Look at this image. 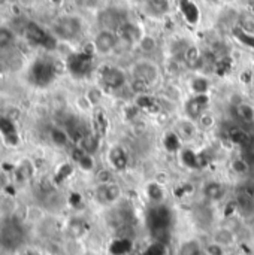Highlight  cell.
<instances>
[{
	"mask_svg": "<svg viewBox=\"0 0 254 255\" xmlns=\"http://www.w3.org/2000/svg\"><path fill=\"white\" fill-rule=\"evenodd\" d=\"M171 209L165 205H156L150 214H148V227L151 230V235L154 236L156 242L165 244L171 239Z\"/></svg>",
	"mask_w": 254,
	"mask_h": 255,
	"instance_id": "obj_1",
	"label": "cell"
},
{
	"mask_svg": "<svg viewBox=\"0 0 254 255\" xmlns=\"http://www.w3.org/2000/svg\"><path fill=\"white\" fill-rule=\"evenodd\" d=\"M84 24L82 19L76 15H61L58 16L52 25H51V33L57 40H64V42H72L78 39L82 33Z\"/></svg>",
	"mask_w": 254,
	"mask_h": 255,
	"instance_id": "obj_2",
	"label": "cell"
},
{
	"mask_svg": "<svg viewBox=\"0 0 254 255\" xmlns=\"http://www.w3.org/2000/svg\"><path fill=\"white\" fill-rule=\"evenodd\" d=\"M25 239V232L19 221L6 220L0 227V245L7 251L18 250Z\"/></svg>",
	"mask_w": 254,
	"mask_h": 255,
	"instance_id": "obj_3",
	"label": "cell"
},
{
	"mask_svg": "<svg viewBox=\"0 0 254 255\" xmlns=\"http://www.w3.org/2000/svg\"><path fill=\"white\" fill-rule=\"evenodd\" d=\"M132 79L141 81L151 88L160 81V69L154 61L148 58L138 60L132 66Z\"/></svg>",
	"mask_w": 254,
	"mask_h": 255,
	"instance_id": "obj_4",
	"label": "cell"
},
{
	"mask_svg": "<svg viewBox=\"0 0 254 255\" xmlns=\"http://www.w3.org/2000/svg\"><path fill=\"white\" fill-rule=\"evenodd\" d=\"M30 82H33L37 87H46L51 84L55 78V66L52 61L46 58H37L28 70Z\"/></svg>",
	"mask_w": 254,
	"mask_h": 255,
	"instance_id": "obj_5",
	"label": "cell"
},
{
	"mask_svg": "<svg viewBox=\"0 0 254 255\" xmlns=\"http://www.w3.org/2000/svg\"><path fill=\"white\" fill-rule=\"evenodd\" d=\"M24 36L30 45L40 46V48H54L57 43V39L51 31H46L42 25H39L34 21H28L24 27Z\"/></svg>",
	"mask_w": 254,
	"mask_h": 255,
	"instance_id": "obj_6",
	"label": "cell"
},
{
	"mask_svg": "<svg viewBox=\"0 0 254 255\" xmlns=\"http://www.w3.org/2000/svg\"><path fill=\"white\" fill-rule=\"evenodd\" d=\"M126 15L118 7H105L97 13V22L100 30H111L118 31V28L126 22Z\"/></svg>",
	"mask_w": 254,
	"mask_h": 255,
	"instance_id": "obj_7",
	"label": "cell"
},
{
	"mask_svg": "<svg viewBox=\"0 0 254 255\" xmlns=\"http://www.w3.org/2000/svg\"><path fill=\"white\" fill-rule=\"evenodd\" d=\"M120 37L117 31L111 30H100L93 39V49L97 55H109L118 46Z\"/></svg>",
	"mask_w": 254,
	"mask_h": 255,
	"instance_id": "obj_8",
	"label": "cell"
},
{
	"mask_svg": "<svg viewBox=\"0 0 254 255\" xmlns=\"http://www.w3.org/2000/svg\"><path fill=\"white\" fill-rule=\"evenodd\" d=\"M100 81L108 90H121L127 82V75L117 66H106L100 72Z\"/></svg>",
	"mask_w": 254,
	"mask_h": 255,
	"instance_id": "obj_9",
	"label": "cell"
},
{
	"mask_svg": "<svg viewBox=\"0 0 254 255\" xmlns=\"http://www.w3.org/2000/svg\"><path fill=\"white\" fill-rule=\"evenodd\" d=\"M121 194H123L121 187L114 181L106 182V184H97V187L94 190L96 200L103 206H111V205L117 203L120 200Z\"/></svg>",
	"mask_w": 254,
	"mask_h": 255,
	"instance_id": "obj_10",
	"label": "cell"
},
{
	"mask_svg": "<svg viewBox=\"0 0 254 255\" xmlns=\"http://www.w3.org/2000/svg\"><path fill=\"white\" fill-rule=\"evenodd\" d=\"M208 103H210L208 94H193L184 103V115L193 121H198L207 112Z\"/></svg>",
	"mask_w": 254,
	"mask_h": 255,
	"instance_id": "obj_11",
	"label": "cell"
},
{
	"mask_svg": "<svg viewBox=\"0 0 254 255\" xmlns=\"http://www.w3.org/2000/svg\"><path fill=\"white\" fill-rule=\"evenodd\" d=\"M175 133L177 136L180 137L181 142H193L196 137H198V133H199V126L196 121L184 117V118H180L175 124Z\"/></svg>",
	"mask_w": 254,
	"mask_h": 255,
	"instance_id": "obj_12",
	"label": "cell"
},
{
	"mask_svg": "<svg viewBox=\"0 0 254 255\" xmlns=\"http://www.w3.org/2000/svg\"><path fill=\"white\" fill-rule=\"evenodd\" d=\"M120 40L126 42L127 45L133 46V45H138L139 40L142 39L144 36V31L142 28L136 24V22H132V21H126L117 31Z\"/></svg>",
	"mask_w": 254,
	"mask_h": 255,
	"instance_id": "obj_13",
	"label": "cell"
},
{
	"mask_svg": "<svg viewBox=\"0 0 254 255\" xmlns=\"http://www.w3.org/2000/svg\"><path fill=\"white\" fill-rule=\"evenodd\" d=\"M69 70L76 75V76H82L88 72L90 66H91V57L85 52H79V54H73L70 55L69 61H67Z\"/></svg>",
	"mask_w": 254,
	"mask_h": 255,
	"instance_id": "obj_14",
	"label": "cell"
},
{
	"mask_svg": "<svg viewBox=\"0 0 254 255\" xmlns=\"http://www.w3.org/2000/svg\"><path fill=\"white\" fill-rule=\"evenodd\" d=\"M108 163L114 170H124L129 164V154L121 145H114L108 152Z\"/></svg>",
	"mask_w": 254,
	"mask_h": 255,
	"instance_id": "obj_15",
	"label": "cell"
},
{
	"mask_svg": "<svg viewBox=\"0 0 254 255\" xmlns=\"http://www.w3.org/2000/svg\"><path fill=\"white\" fill-rule=\"evenodd\" d=\"M144 9H145V12L150 16L162 18V16L169 13V10H171V0H145Z\"/></svg>",
	"mask_w": 254,
	"mask_h": 255,
	"instance_id": "obj_16",
	"label": "cell"
},
{
	"mask_svg": "<svg viewBox=\"0 0 254 255\" xmlns=\"http://www.w3.org/2000/svg\"><path fill=\"white\" fill-rule=\"evenodd\" d=\"M202 193H204L205 199H208L210 202H220L226 196V188L222 182L210 181L204 185Z\"/></svg>",
	"mask_w": 254,
	"mask_h": 255,
	"instance_id": "obj_17",
	"label": "cell"
},
{
	"mask_svg": "<svg viewBox=\"0 0 254 255\" xmlns=\"http://www.w3.org/2000/svg\"><path fill=\"white\" fill-rule=\"evenodd\" d=\"M181 58H183V63L187 67H192V69L199 67L202 64V61H204V57H202L201 51L196 46H193V45H189L187 46V49L184 51V54H183Z\"/></svg>",
	"mask_w": 254,
	"mask_h": 255,
	"instance_id": "obj_18",
	"label": "cell"
},
{
	"mask_svg": "<svg viewBox=\"0 0 254 255\" xmlns=\"http://www.w3.org/2000/svg\"><path fill=\"white\" fill-rule=\"evenodd\" d=\"M213 242H216V244H219V245L228 248V247H232V245L237 242V236H235V233H234L232 230H229V229H219V230H216L214 235H213Z\"/></svg>",
	"mask_w": 254,
	"mask_h": 255,
	"instance_id": "obj_19",
	"label": "cell"
},
{
	"mask_svg": "<svg viewBox=\"0 0 254 255\" xmlns=\"http://www.w3.org/2000/svg\"><path fill=\"white\" fill-rule=\"evenodd\" d=\"M235 115L244 124H254V106L250 103H238L235 106Z\"/></svg>",
	"mask_w": 254,
	"mask_h": 255,
	"instance_id": "obj_20",
	"label": "cell"
},
{
	"mask_svg": "<svg viewBox=\"0 0 254 255\" xmlns=\"http://www.w3.org/2000/svg\"><path fill=\"white\" fill-rule=\"evenodd\" d=\"M16 40L15 31L7 25H0V51H7Z\"/></svg>",
	"mask_w": 254,
	"mask_h": 255,
	"instance_id": "obj_21",
	"label": "cell"
},
{
	"mask_svg": "<svg viewBox=\"0 0 254 255\" xmlns=\"http://www.w3.org/2000/svg\"><path fill=\"white\" fill-rule=\"evenodd\" d=\"M49 139L51 142L58 146V148H64L67 146L69 140H70V134L67 133V130L64 128H60V127H52L51 131H49Z\"/></svg>",
	"mask_w": 254,
	"mask_h": 255,
	"instance_id": "obj_22",
	"label": "cell"
},
{
	"mask_svg": "<svg viewBox=\"0 0 254 255\" xmlns=\"http://www.w3.org/2000/svg\"><path fill=\"white\" fill-rule=\"evenodd\" d=\"M79 148H81L84 152L93 155V154L99 149V137H97L96 134H93V133L84 134V136L81 137V140H79Z\"/></svg>",
	"mask_w": 254,
	"mask_h": 255,
	"instance_id": "obj_23",
	"label": "cell"
},
{
	"mask_svg": "<svg viewBox=\"0 0 254 255\" xmlns=\"http://www.w3.org/2000/svg\"><path fill=\"white\" fill-rule=\"evenodd\" d=\"M145 193H147V197L156 205H160L165 199V190L157 182H150L145 188Z\"/></svg>",
	"mask_w": 254,
	"mask_h": 255,
	"instance_id": "obj_24",
	"label": "cell"
},
{
	"mask_svg": "<svg viewBox=\"0 0 254 255\" xmlns=\"http://www.w3.org/2000/svg\"><path fill=\"white\" fill-rule=\"evenodd\" d=\"M228 137H229V140H231L232 143L243 146V145L247 143V140L252 137V134H250L249 131H246L244 128H241V127H232V128L228 131Z\"/></svg>",
	"mask_w": 254,
	"mask_h": 255,
	"instance_id": "obj_25",
	"label": "cell"
},
{
	"mask_svg": "<svg viewBox=\"0 0 254 255\" xmlns=\"http://www.w3.org/2000/svg\"><path fill=\"white\" fill-rule=\"evenodd\" d=\"M76 154H75V161H76V164L82 169V170H91V169H94V160H93V155H90V154H87V152H84L79 146L76 148V151H75Z\"/></svg>",
	"mask_w": 254,
	"mask_h": 255,
	"instance_id": "obj_26",
	"label": "cell"
},
{
	"mask_svg": "<svg viewBox=\"0 0 254 255\" xmlns=\"http://www.w3.org/2000/svg\"><path fill=\"white\" fill-rule=\"evenodd\" d=\"M237 208L243 214L250 215V214L254 212V200L252 197H249L247 194H244L243 191H240L238 196H237Z\"/></svg>",
	"mask_w": 254,
	"mask_h": 255,
	"instance_id": "obj_27",
	"label": "cell"
},
{
	"mask_svg": "<svg viewBox=\"0 0 254 255\" xmlns=\"http://www.w3.org/2000/svg\"><path fill=\"white\" fill-rule=\"evenodd\" d=\"M190 88L193 94H208L210 81L205 76H195L190 82Z\"/></svg>",
	"mask_w": 254,
	"mask_h": 255,
	"instance_id": "obj_28",
	"label": "cell"
},
{
	"mask_svg": "<svg viewBox=\"0 0 254 255\" xmlns=\"http://www.w3.org/2000/svg\"><path fill=\"white\" fill-rule=\"evenodd\" d=\"M204 248L198 241H187L181 245L180 248V255H202Z\"/></svg>",
	"mask_w": 254,
	"mask_h": 255,
	"instance_id": "obj_29",
	"label": "cell"
},
{
	"mask_svg": "<svg viewBox=\"0 0 254 255\" xmlns=\"http://www.w3.org/2000/svg\"><path fill=\"white\" fill-rule=\"evenodd\" d=\"M231 169L237 173V175H240V176H243V175H247L249 172H250V169H252V164L241 155V157H238V158H235L232 163H231Z\"/></svg>",
	"mask_w": 254,
	"mask_h": 255,
	"instance_id": "obj_30",
	"label": "cell"
},
{
	"mask_svg": "<svg viewBox=\"0 0 254 255\" xmlns=\"http://www.w3.org/2000/svg\"><path fill=\"white\" fill-rule=\"evenodd\" d=\"M181 160H183V164L187 166V167H199V166H202L201 155L195 154L190 149H186V151L181 152Z\"/></svg>",
	"mask_w": 254,
	"mask_h": 255,
	"instance_id": "obj_31",
	"label": "cell"
},
{
	"mask_svg": "<svg viewBox=\"0 0 254 255\" xmlns=\"http://www.w3.org/2000/svg\"><path fill=\"white\" fill-rule=\"evenodd\" d=\"M138 45H139V48H141L145 54H151V52H154L156 48H157V40H156L153 36H150V34H144Z\"/></svg>",
	"mask_w": 254,
	"mask_h": 255,
	"instance_id": "obj_32",
	"label": "cell"
},
{
	"mask_svg": "<svg viewBox=\"0 0 254 255\" xmlns=\"http://www.w3.org/2000/svg\"><path fill=\"white\" fill-rule=\"evenodd\" d=\"M243 149V157L250 163V164H254V134H252V137L247 140L246 145L241 146Z\"/></svg>",
	"mask_w": 254,
	"mask_h": 255,
	"instance_id": "obj_33",
	"label": "cell"
},
{
	"mask_svg": "<svg viewBox=\"0 0 254 255\" xmlns=\"http://www.w3.org/2000/svg\"><path fill=\"white\" fill-rule=\"evenodd\" d=\"M198 126H199V128H202V130H210V128H213L214 127V124H216V120H214V117L211 115V114H208V112H205L198 121Z\"/></svg>",
	"mask_w": 254,
	"mask_h": 255,
	"instance_id": "obj_34",
	"label": "cell"
},
{
	"mask_svg": "<svg viewBox=\"0 0 254 255\" xmlns=\"http://www.w3.org/2000/svg\"><path fill=\"white\" fill-rule=\"evenodd\" d=\"M204 254L205 255H226V248L216 244V242H211L208 245H205L204 248Z\"/></svg>",
	"mask_w": 254,
	"mask_h": 255,
	"instance_id": "obj_35",
	"label": "cell"
},
{
	"mask_svg": "<svg viewBox=\"0 0 254 255\" xmlns=\"http://www.w3.org/2000/svg\"><path fill=\"white\" fill-rule=\"evenodd\" d=\"M165 244H160V242H154L144 255H163L165 254Z\"/></svg>",
	"mask_w": 254,
	"mask_h": 255,
	"instance_id": "obj_36",
	"label": "cell"
},
{
	"mask_svg": "<svg viewBox=\"0 0 254 255\" xmlns=\"http://www.w3.org/2000/svg\"><path fill=\"white\" fill-rule=\"evenodd\" d=\"M241 27H243V31L247 33V34H254V21L252 18H243L241 21Z\"/></svg>",
	"mask_w": 254,
	"mask_h": 255,
	"instance_id": "obj_37",
	"label": "cell"
},
{
	"mask_svg": "<svg viewBox=\"0 0 254 255\" xmlns=\"http://www.w3.org/2000/svg\"><path fill=\"white\" fill-rule=\"evenodd\" d=\"M78 1L82 7H87V9H94L99 4V0H78Z\"/></svg>",
	"mask_w": 254,
	"mask_h": 255,
	"instance_id": "obj_38",
	"label": "cell"
},
{
	"mask_svg": "<svg viewBox=\"0 0 254 255\" xmlns=\"http://www.w3.org/2000/svg\"><path fill=\"white\" fill-rule=\"evenodd\" d=\"M244 194H247L249 197H252L254 200V184H246L244 187H243V190H241Z\"/></svg>",
	"mask_w": 254,
	"mask_h": 255,
	"instance_id": "obj_39",
	"label": "cell"
},
{
	"mask_svg": "<svg viewBox=\"0 0 254 255\" xmlns=\"http://www.w3.org/2000/svg\"><path fill=\"white\" fill-rule=\"evenodd\" d=\"M207 3H210V4H216V3H219L220 0H205Z\"/></svg>",
	"mask_w": 254,
	"mask_h": 255,
	"instance_id": "obj_40",
	"label": "cell"
},
{
	"mask_svg": "<svg viewBox=\"0 0 254 255\" xmlns=\"http://www.w3.org/2000/svg\"><path fill=\"white\" fill-rule=\"evenodd\" d=\"M226 255H238V254H226Z\"/></svg>",
	"mask_w": 254,
	"mask_h": 255,
	"instance_id": "obj_41",
	"label": "cell"
},
{
	"mask_svg": "<svg viewBox=\"0 0 254 255\" xmlns=\"http://www.w3.org/2000/svg\"><path fill=\"white\" fill-rule=\"evenodd\" d=\"M253 255H254V254H253Z\"/></svg>",
	"mask_w": 254,
	"mask_h": 255,
	"instance_id": "obj_42",
	"label": "cell"
}]
</instances>
